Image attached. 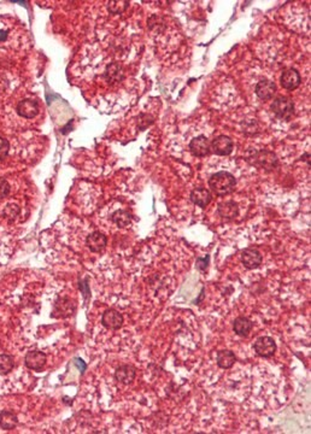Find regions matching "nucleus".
Listing matches in <instances>:
<instances>
[{"label":"nucleus","mask_w":311,"mask_h":434,"mask_svg":"<svg viewBox=\"0 0 311 434\" xmlns=\"http://www.w3.org/2000/svg\"><path fill=\"white\" fill-rule=\"evenodd\" d=\"M237 180L228 171H220L214 174L209 180V186L211 191L217 195H227L231 193L236 188Z\"/></svg>","instance_id":"obj_1"},{"label":"nucleus","mask_w":311,"mask_h":434,"mask_svg":"<svg viewBox=\"0 0 311 434\" xmlns=\"http://www.w3.org/2000/svg\"><path fill=\"white\" fill-rule=\"evenodd\" d=\"M249 162L254 167L263 168L266 170H273L279 165V161L275 154L270 151H258L249 158Z\"/></svg>","instance_id":"obj_2"},{"label":"nucleus","mask_w":311,"mask_h":434,"mask_svg":"<svg viewBox=\"0 0 311 434\" xmlns=\"http://www.w3.org/2000/svg\"><path fill=\"white\" fill-rule=\"evenodd\" d=\"M270 109L277 118L289 120L294 112V104L292 99L287 97H277L275 100L271 103Z\"/></svg>","instance_id":"obj_3"},{"label":"nucleus","mask_w":311,"mask_h":434,"mask_svg":"<svg viewBox=\"0 0 311 434\" xmlns=\"http://www.w3.org/2000/svg\"><path fill=\"white\" fill-rule=\"evenodd\" d=\"M253 349L256 353L261 357H270L275 353L276 344L273 338L270 337H261L254 341Z\"/></svg>","instance_id":"obj_4"},{"label":"nucleus","mask_w":311,"mask_h":434,"mask_svg":"<svg viewBox=\"0 0 311 434\" xmlns=\"http://www.w3.org/2000/svg\"><path fill=\"white\" fill-rule=\"evenodd\" d=\"M210 151L218 156H228L233 151V141L226 135H221L210 142Z\"/></svg>","instance_id":"obj_5"},{"label":"nucleus","mask_w":311,"mask_h":434,"mask_svg":"<svg viewBox=\"0 0 311 434\" xmlns=\"http://www.w3.org/2000/svg\"><path fill=\"white\" fill-rule=\"evenodd\" d=\"M101 323L108 329H120L123 326V316L117 310L109 309L102 314Z\"/></svg>","instance_id":"obj_6"},{"label":"nucleus","mask_w":311,"mask_h":434,"mask_svg":"<svg viewBox=\"0 0 311 434\" xmlns=\"http://www.w3.org/2000/svg\"><path fill=\"white\" fill-rule=\"evenodd\" d=\"M241 262L247 269H256L262 263V256L257 248H245L241 253Z\"/></svg>","instance_id":"obj_7"},{"label":"nucleus","mask_w":311,"mask_h":434,"mask_svg":"<svg viewBox=\"0 0 311 434\" xmlns=\"http://www.w3.org/2000/svg\"><path fill=\"white\" fill-rule=\"evenodd\" d=\"M300 81L302 80H300L299 72L293 68L284 70L280 79V82L281 85H282V87L289 89V91H293V89L299 87Z\"/></svg>","instance_id":"obj_8"},{"label":"nucleus","mask_w":311,"mask_h":434,"mask_svg":"<svg viewBox=\"0 0 311 434\" xmlns=\"http://www.w3.org/2000/svg\"><path fill=\"white\" fill-rule=\"evenodd\" d=\"M47 357L41 351H31L25 356L24 363L27 368L32 370H41L45 367Z\"/></svg>","instance_id":"obj_9"},{"label":"nucleus","mask_w":311,"mask_h":434,"mask_svg":"<svg viewBox=\"0 0 311 434\" xmlns=\"http://www.w3.org/2000/svg\"><path fill=\"white\" fill-rule=\"evenodd\" d=\"M190 150L197 157H204L210 152V141L204 135H199L190 142Z\"/></svg>","instance_id":"obj_10"},{"label":"nucleus","mask_w":311,"mask_h":434,"mask_svg":"<svg viewBox=\"0 0 311 434\" xmlns=\"http://www.w3.org/2000/svg\"><path fill=\"white\" fill-rule=\"evenodd\" d=\"M276 93V86L270 80H262L256 86V94L263 100H269Z\"/></svg>","instance_id":"obj_11"},{"label":"nucleus","mask_w":311,"mask_h":434,"mask_svg":"<svg viewBox=\"0 0 311 434\" xmlns=\"http://www.w3.org/2000/svg\"><path fill=\"white\" fill-rule=\"evenodd\" d=\"M107 237L100 232H94V233L89 234L87 238V246L92 252H100L107 246Z\"/></svg>","instance_id":"obj_12"},{"label":"nucleus","mask_w":311,"mask_h":434,"mask_svg":"<svg viewBox=\"0 0 311 434\" xmlns=\"http://www.w3.org/2000/svg\"><path fill=\"white\" fill-rule=\"evenodd\" d=\"M17 112L19 116L24 118H33L39 114V105L38 103L31 99H24L18 104Z\"/></svg>","instance_id":"obj_13"},{"label":"nucleus","mask_w":311,"mask_h":434,"mask_svg":"<svg viewBox=\"0 0 311 434\" xmlns=\"http://www.w3.org/2000/svg\"><path fill=\"white\" fill-rule=\"evenodd\" d=\"M135 375H137V369H135V367L133 366H129V364L118 367L115 373L116 380L120 381L122 384H127V385L133 382Z\"/></svg>","instance_id":"obj_14"},{"label":"nucleus","mask_w":311,"mask_h":434,"mask_svg":"<svg viewBox=\"0 0 311 434\" xmlns=\"http://www.w3.org/2000/svg\"><path fill=\"white\" fill-rule=\"evenodd\" d=\"M191 200L196 205H198V207L205 208L211 203L213 195H211L210 191L206 190V188H196V190L192 191Z\"/></svg>","instance_id":"obj_15"},{"label":"nucleus","mask_w":311,"mask_h":434,"mask_svg":"<svg viewBox=\"0 0 311 434\" xmlns=\"http://www.w3.org/2000/svg\"><path fill=\"white\" fill-rule=\"evenodd\" d=\"M18 425V417L14 412L3 410L0 412V427L5 430L15 429Z\"/></svg>","instance_id":"obj_16"},{"label":"nucleus","mask_w":311,"mask_h":434,"mask_svg":"<svg viewBox=\"0 0 311 434\" xmlns=\"http://www.w3.org/2000/svg\"><path fill=\"white\" fill-rule=\"evenodd\" d=\"M218 214L221 217L227 220H233L239 214V207L236 201H223L218 205Z\"/></svg>","instance_id":"obj_17"},{"label":"nucleus","mask_w":311,"mask_h":434,"mask_svg":"<svg viewBox=\"0 0 311 434\" xmlns=\"http://www.w3.org/2000/svg\"><path fill=\"white\" fill-rule=\"evenodd\" d=\"M252 329V322L247 317H238L233 322V330L240 337H247Z\"/></svg>","instance_id":"obj_18"},{"label":"nucleus","mask_w":311,"mask_h":434,"mask_svg":"<svg viewBox=\"0 0 311 434\" xmlns=\"http://www.w3.org/2000/svg\"><path fill=\"white\" fill-rule=\"evenodd\" d=\"M237 362L236 353L229 350H222L217 353V364L222 369H229Z\"/></svg>","instance_id":"obj_19"},{"label":"nucleus","mask_w":311,"mask_h":434,"mask_svg":"<svg viewBox=\"0 0 311 434\" xmlns=\"http://www.w3.org/2000/svg\"><path fill=\"white\" fill-rule=\"evenodd\" d=\"M107 71H108L107 74L108 79L109 81H110V84L118 82L123 79V71H122L121 67L117 64V63H111V64L108 67Z\"/></svg>","instance_id":"obj_20"},{"label":"nucleus","mask_w":311,"mask_h":434,"mask_svg":"<svg viewBox=\"0 0 311 434\" xmlns=\"http://www.w3.org/2000/svg\"><path fill=\"white\" fill-rule=\"evenodd\" d=\"M112 220H114L115 223L120 228H125L127 226H129V223H131L132 215L124 210H118L114 214Z\"/></svg>","instance_id":"obj_21"},{"label":"nucleus","mask_w":311,"mask_h":434,"mask_svg":"<svg viewBox=\"0 0 311 434\" xmlns=\"http://www.w3.org/2000/svg\"><path fill=\"white\" fill-rule=\"evenodd\" d=\"M15 361L14 357L9 354H0V374L5 375L14 369Z\"/></svg>","instance_id":"obj_22"},{"label":"nucleus","mask_w":311,"mask_h":434,"mask_svg":"<svg viewBox=\"0 0 311 434\" xmlns=\"http://www.w3.org/2000/svg\"><path fill=\"white\" fill-rule=\"evenodd\" d=\"M128 8V2H109L108 10L114 15L122 14Z\"/></svg>","instance_id":"obj_23"},{"label":"nucleus","mask_w":311,"mask_h":434,"mask_svg":"<svg viewBox=\"0 0 311 434\" xmlns=\"http://www.w3.org/2000/svg\"><path fill=\"white\" fill-rule=\"evenodd\" d=\"M18 214H19V209L17 205L15 204H9L4 210V215L8 218H10V220H14V218L17 217Z\"/></svg>","instance_id":"obj_24"},{"label":"nucleus","mask_w":311,"mask_h":434,"mask_svg":"<svg viewBox=\"0 0 311 434\" xmlns=\"http://www.w3.org/2000/svg\"><path fill=\"white\" fill-rule=\"evenodd\" d=\"M10 193V185L5 178L0 177V199H4Z\"/></svg>","instance_id":"obj_25"},{"label":"nucleus","mask_w":311,"mask_h":434,"mask_svg":"<svg viewBox=\"0 0 311 434\" xmlns=\"http://www.w3.org/2000/svg\"><path fill=\"white\" fill-rule=\"evenodd\" d=\"M10 150V144L4 138H0V160H4Z\"/></svg>","instance_id":"obj_26"},{"label":"nucleus","mask_w":311,"mask_h":434,"mask_svg":"<svg viewBox=\"0 0 311 434\" xmlns=\"http://www.w3.org/2000/svg\"><path fill=\"white\" fill-rule=\"evenodd\" d=\"M209 261L210 257L209 256H205V258H199V260L197 261V268L200 270H205L206 269V267L209 266Z\"/></svg>","instance_id":"obj_27"},{"label":"nucleus","mask_w":311,"mask_h":434,"mask_svg":"<svg viewBox=\"0 0 311 434\" xmlns=\"http://www.w3.org/2000/svg\"><path fill=\"white\" fill-rule=\"evenodd\" d=\"M76 367L80 368L81 373H85L86 368H87V366H86V363H85L84 361H82L81 359H77V360H76Z\"/></svg>","instance_id":"obj_28"},{"label":"nucleus","mask_w":311,"mask_h":434,"mask_svg":"<svg viewBox=\"0 0 311 434\" xmlns=\"http://www.w3.org/2000/svg\"><path fill=\"white\" fill-rule=\"evenodd\" d=\"M6 39H8V32L4 31V29H0V42L5 41Z\"/></svg>","instance_id":"obj_29"}]
</instances>
